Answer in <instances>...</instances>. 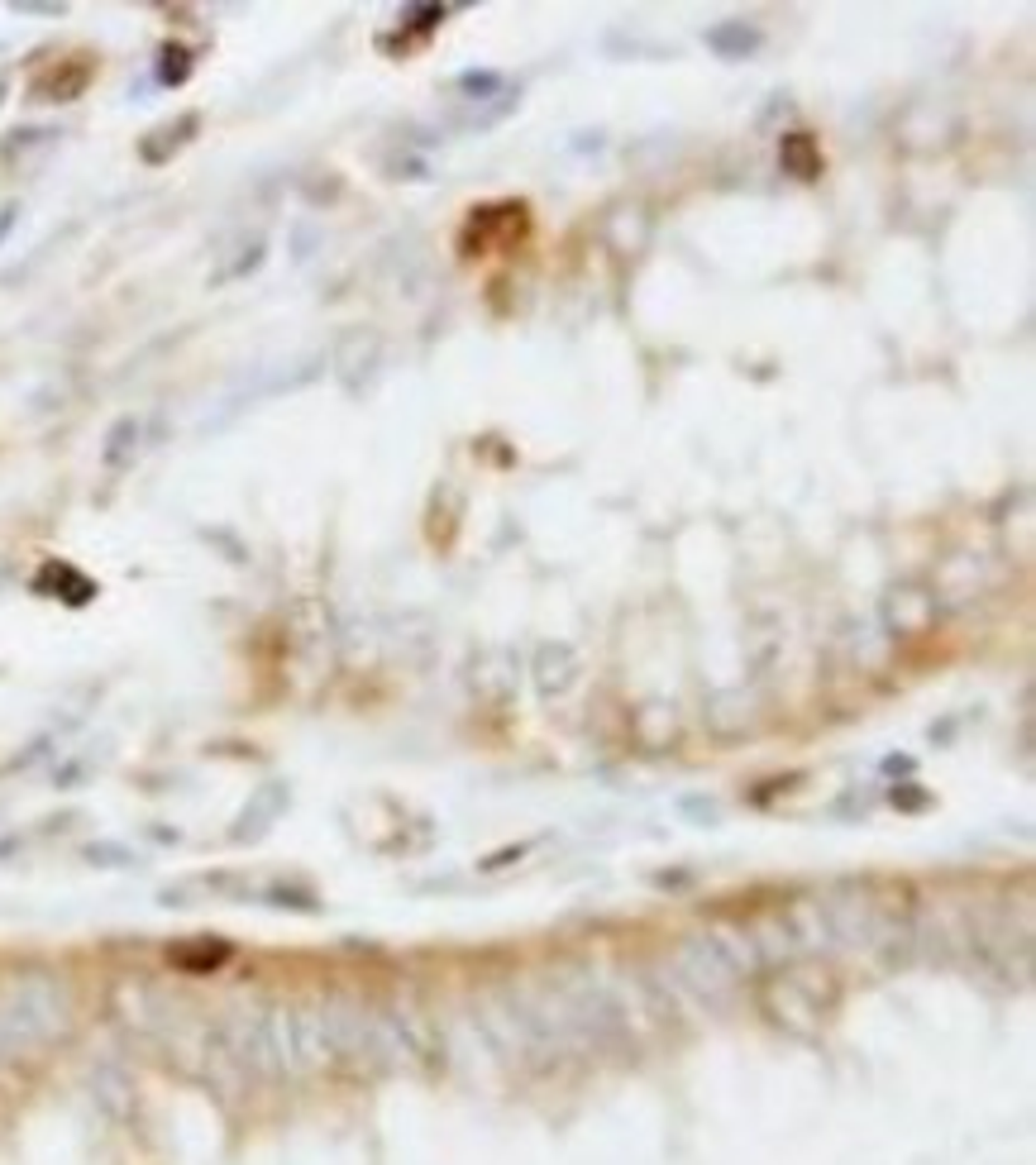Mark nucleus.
Segmentation results:
<instances>
[{"mask_svg":"<svg viewBox=\"0 0 1036 1165\" xmlns=\"http://www.w3.org/2000/svg\"><path fill=\"white\" fill-rule=\"evenodd\" d=\"M186 73H191V53L177 48V43H168V48H163V68H158V76H163L168 86H182Z\"/></svg>","mask_w":1036,"mask_h":1165,"instance_id":"nucleus-1","label":"nucleus"},{"mask_svg":"<svg viewBox=\"0 0 1036 1165\" xmlns=\"http://www.w3.org/2000/svg\"><path fill=\"white\" fill-rule=\"evenodd\" d=\"M10 225H15V206H5V211H0V239L10 234Z\"/></svg>","mask_w":1036,"mask_h":1165,"instance_id":"nucleus-2","label":"nucleus"},{"mask_svg":"<svg viewBox=\"0 0 1036 1165\" xmlns=\"http://www.w3.org/2000/svg\"><path fill=\"white\" fill-rule=\"evenodd\" d=\"M0 96H5V73H0Z\"/></svg>","mask_w":1036,"mask_h":1165,"instance_id":"nucleus-3","label":"nucleus"}]
</instances>
